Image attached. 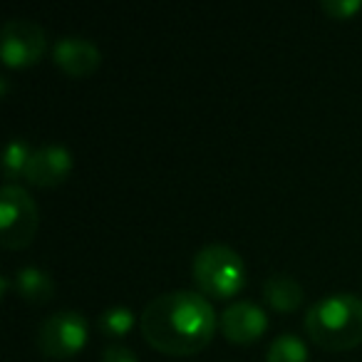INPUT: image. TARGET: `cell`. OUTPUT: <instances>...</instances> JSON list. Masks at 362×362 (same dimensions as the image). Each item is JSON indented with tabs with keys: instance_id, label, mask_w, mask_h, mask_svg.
I'll return each mask as SVG.
<instances>
[{
	"instance_id": "cell-1",
	"label": "cell",
	"mask_w": 362,
	"mask_h": 362,
	"mask_svg": "<svg viewBox=\"0 0 362 362\" xmlns=\"http://www.w3.org/2000/svg\"><path fill=\"white\" fill-rule=\"evenodd\" d=\"M216 327V310L197 291L164 293L139 317L144 340L164 355H197L214 340Z\"/></svg>"
},
{
	"instance_id": "cell-2",
	"label": "cell",
	"mask_w": 362,
	"mask_h": 362,
	"mask_svg": "<svg viewBox=\"0 0 362 362\" xmlns=\"http://www.w3.org/2000/svg\"><path fill=\"white\" fill-rule=\"evenodd\" d=\"M305 330L317 347L345 352L362 345V298L352 293H332L310 305Z\"/></svg>"
},
{
	"instance_id": "cell-3",
	"label": "cell",
	"mask_w": 362,
	"mask_h": 362,
	"mask_svg": "<svg viewBox=\"0 0 362 362\" xmlns=\"http://www.w3.org/2000/svg\"><path fill=\"white\" fill-rule=\"evenodd\" d=\"M192 278L202 296L228 300L246 286V266L233 248L223 243H209L194 256Z\"/></svg>"
},
{
	"instance_id": "cell-4",
	"label": "cell",
	"mask_w": 362,
	"mask_h": 362,
	"mask_svg": "<svg viewBox=\"0 0 362 362\" xmlns=\"http://www.w3.org/2000/svg\"><path fill=\"white\" fill-rule=\"evenodd\" d=\"M40 211L30 194L18 184H6L0 192V243L8 251H21L35 241Z\"/></svg>"
},
{
	"instance_id": "cell-5",
	"label": "cell",
	"mask_w": 362,
	"mask_h": 362,
	"mask_svg": "<svg viewBox=\"0 0 362 362\" xmlns=\"http://www.w3.org/2000/svg\"><path fill=\"white\" fill-rule=\"evenodd\" d=\"M87 320L82 313L60 310L37 327V347L50 360H70L87 345Z\"/></svg>"
},
{
	"instance_id": "cell-6",
	"label": "cell",
	"mask_w": 362,
	"mask_h": 362,
	"mask_svg": "<svg viewBox=\"0 0 362 362\" xmlns=\"http://www.w3.org/2000/svg\"><path fill=\"white\" fill-rule=\"evenodd\" d=\"M47 50L45 30L33 21H8L0 30V57L11 70H25L42 60Z\"/></svg>"
},
{
	"instance_id": "cell-7",
	"label": "cell",
	"mask_w": 362,
	"mask_h": 362,
	"mask_svg": "<svg viewBox=\"0 0 362 362\" xmlns=\"http://www.w3.org/2000/svg\"><path fill=\"white\" fill-rule=\"evenodd\" d=\"M218 327H221V335L233 345H251L261 340L263 332L268 330V315L258 303L238 300L221 313Z\"/></svg>"
},
{
	"instance_id": "cell-8",
	"label": "cell",
	"mask_w": 362,
	"mask_h": 362,
	"mask_svg": "<svg viewBox=\"0 0 362 362\" xmlns=\"http://www.w3.org/2000/svg\"><path fill=\"white\" fill-rule=\"evenodd\" d=\"M72 174V154L60 144H47L33 151L25 169V181L33 187L52 189Z\"/></svg>"
},
{
	"instance_id": "cell-9",
	"label": "cell",
	"mask_w": 362,
	"mask_h": 362,
	"mask_svg": "<svg viewBox=\"0 0 362 362\" xmlns=\"http://www.w3.org/2000/svg\"><path fill=\"white\" fill-rule=\"evenodd\" d=\"M52 62L70 77H90L100 70L102 52L87 37H62L52 47Z\"/></svg>"
},
{
	"instance_id": "cell-10",
	"label": "cell",
	"mask_w": 362,
	"mask_h": 362,
	"mask_svg": "<svg viewBox=\"0 0 362 362\" xmlns=\"http://www.w3.org/2000/svg\"><path fill=\"white\" fill-rule=\"evenodd\" d=\"M263 298L276 313H296L303 303V286L293 276L276 273L263 283Z\"/></svg>"
},
{
	"instance_id": "cell-11",
	"label": "cell",
	"mask_w": 362,
	"mask_h": 362,
	"mask_svg": "<svg viewBox=\"0 0 362 362\" xmlns=\"http://www.w3.org/2000/svg\"><path fill=\"white\" fill-rule=\"evenodd\" d=\"M16 291L30 305H45L55 298V281L50 273L35 266H25L16 273Z\"/></svg>"
},
{
	"instance_id": "cell-12",
	"label": "cell",
	"mask_w": 362,
	"mask_h": 362,
	"mask_svg": "<svg viewBox=\"0 0 362 362\" xmlns=\"http://www.w3.org/2000/svg\"><path fill=\"white\" fill-rule=\"evenodd\" d=\"M134 322H136V317L129 308L115 305V308H107V310L97 317V330L105 337H110V340H119V337L129 335Z\"/></svg>"
},
{
	"instance_id": "cell-13",
	"label": "cell",
	"mask_w": 362,
	"mask_h": 362,
	"mask_svg": "<svg viewBox=\"0 0 362 362\" xmlns=\"http://www.w3.org/2000/svg\"><path fill=\"white\" fill-rule=\"evenodd\" d=\"M266 362H308V347L300 337L281 335L268 347Z\"/></svg>"
},
{
	"instance_id": "cell-14",
	"label": "cell",
	"mask_w": 362,
	"mask_h": 362,
	"mask_svg": "<svg viewBox=\"0 0 362 362\" xmlns=\"http://www.w3.org/2000/svg\"><path fill=\"white\" fill-rule=\"evenodd\" d=\"M33 156V149L28 146V141L23 139H13L6 149V156H3V171H6V179L8 184L18 179V176H25V169H28V161Z\"/></svg>"
},
{
	"instance_id": "cell-15",
	"label": "cell",
	"mask_w": 362,
	"mask_h": 362,
	"mask_svg": "<svg viewBox=\"0 0 362 362\" xmlns=\"http://www.w3.org/2000/svg\"><path fill=\"white\" fill-rule=\"evenodd\" d=\"M320 8L332 21H350L352 16L362 11V3L360 0H322Z\"/></svg>"
},
{
	"instance_id": "cell-16",
	"label": "cell",
	"mask_w": 362,
	"mask_h": 362,
	"mask_svg": "<svg viewBox=\"0 0 362 362\" xmlns=\"http://www.w3.org/2000/svg\"><path fill=\"white\" fill-rule=\"evenodd\" d=\"M102 362H136V355L124 345H110L102 352Z\"/></svg>"
}]
</instances>
